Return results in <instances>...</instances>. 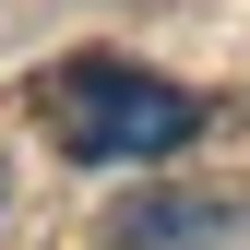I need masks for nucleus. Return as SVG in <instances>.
<instances>
[{"label":"nucleus","mask_w":250,"mask_h":250,"mask_svg":"<svg viewBox=\"0 0 250 250\" xmlns=\"http://www.w3.org/2000/svg\"><path fill=\"white\" fill-rule=\"evenodd\" d=\"M36 107H48V143L72 155V167H155V155H191V131H203L191 83L143 72V60H119V48H72L36 83Z\"/></svg>","instance_id":"1"},{"label":"nucleus","mask_w":250,"mask_h":250,"mask_svg":"<svg viewBox=\"0 0 250 250\" xmlns=\"http://www.w3.org/2000/svg\"><path fill=\"white\" fill-rule=\"evenodd\" d=\"M238 238H250V214L203 203V191H155V203H131L107 227V250H238Z\"/></svg>","instance_id":"2"}]
</instances>
